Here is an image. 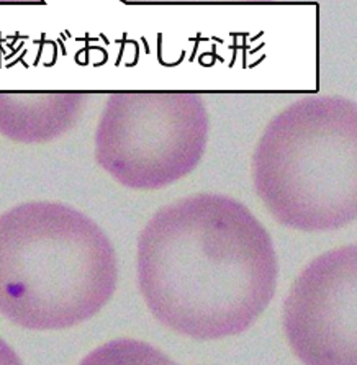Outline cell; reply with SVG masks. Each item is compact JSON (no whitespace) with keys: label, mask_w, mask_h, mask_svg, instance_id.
<instances>
[{"label":"cell","mask_w":357,"mask_h":365,"mask_svg":"<svg viewBox=\"0 0 357 365\" xmlns=\"http://www.w3.org/2000/svg\"><path fill=\"white\" fill-rule=\"evenodd\" d=\"M164 354L155 347L145 344L140 341H112L107 346L98 347L95 352L89 354L84 364H141L138 359H143L145 364H167L169 359L162 357Z\"/></svg>","instance_id":"obj_7"},{"label":"cell","mask_w":357,"mask_h":365,"mask_svg":"<svg viewBox=\"0 0 357 365\" xmlns=\"http://www.w3.org/2000/svg\"><path fill=\"white\" fill-rule=\"evenodd\" d=\"M20 362L21 361L16 356V352L0 337V365H14Z\"/></svg>","instance_id":"obj_9"},{"label":"cell","mask_w":357,"mask_h":365,"mask_svg":"<svg viewBox=\"0 0 357 365\" xmlns=\"http://www.w3.org/2000/svg\"><path fill=\"white\" fill-rule=\"evenodd\" d=\"M257 197L280 225L333 231L357 215V105L306 96L277 113L252 154Z\"/></svg>","instance_id":"obj_3"},{"label":"cell","mask_w":357,"mask_h":365,"mask_svg":"<svg viewBox=\"0 0 357 365\" xmlns=\"http://www.w3.org/2000/svg\"><path fill=\"white\" fill-rule=\"evenodd\" d=\"M357 246L331 249L304 267L285 297L290 349L310 365L357 364Z\"/></svg>","instance_id":"obj_5"},{"label":"cell","mask_w":357,"mask_h":365,"mask_svg":"<svg viewBox=\"0 0 357 365\" xmlns=\"http://www.w3.org/2000/svg\"><path fill=\"white\" fill-rule=\"evenodd\" d=\"M131 5H264L274 0H122Z\"/></svg>","instance_id":"obj_8"},{"label":"cell","mask_w":357,"mask_h":365,"mask_svg":"<svg viewBox=\"0 0 357 365\" xmlns=\"http://www.w3.org/2000/svg\"><path fill=\"white\" fill-rule=\"evenodd\" d=\"M208 131L210 117L197 92L117 91L98 120L95 159L126 189H164L200 164Z\"/></svg>","instance_id":"obj_4"},{"label":"cell","mask_w":357,"mask_h":365,"mask_svg":"<svg viewBox=\"0 0 357 365\" xmlns=\"http://www.w3.org/2000/svg\"><path fill=\"white\" fill-rule=\"evenodd\" d=\"M87 92L0 91V135L24 145H43L78 123Z\"/></svg>","instance_id":"obj_6"},{"label":"cell","mask_w":357,"mask_h":365,"mask_svg":"<svg viewBox=\"0 0 357 365\" xmlns=\"http://www.w3.org/2000/svg\"><path fill=\"white\" fill-rule=\"evenodd\" d=\"M136 267L152 317L195 341L244 333L276 295L271 235L246 205L219 193L159 208L138 237Z\"/></svg>","instance_id":"obj_1"},{"label":"cell","mask_w":357,"mask_h":365,"mask_svg":"<svg viewBox=\"0 0 357 365\" xmlns=\"http://www.w3.org/2000/svg\"><path fill=\"white\" fill-rule=\"evenodd\" d=\"M45 0H0V5H43Z\"/></svg>","instance_id":"obj_10"},{"label":"cell","mask_w":357,"mask_h":365,"mask_svg":"<svg viewBox=\"0 0 357 365\" xmlns=\"http://www.w3.org/2000/svg\"><path fill=\"white\" fill-rule=\"evenodd\" d=\"M117 284L112 241L78 208L33 200L0 215V314L7 322L71 329L105 308Z\"/></svg>","instance_id":"obj_2"}]
</instances>
